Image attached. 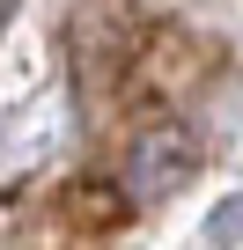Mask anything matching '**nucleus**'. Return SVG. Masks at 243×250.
Returning <instances> with one entry per match:
<instances>
[{
    "label": "nucleus",
    "instance_id": "obj_1",
    "mask_svg": "<svg viewBox=\"0 0 243 250\" xmlns=\"http://www.w3.org/2000/svg\"><path fill=\"white\" fill-rule=\"evenodd\" d=\"M192 162H199V147H192V133H184V125H148V133H133V140H126V155H118L103 177L118 184L126 213H140V206L170 199V191L192 177Z\"/></svg>",
    "mask_w": 243,
    "mask_h": 250
},
{
    "label": "nucleus",
    "instance_id": "obj_2",
    "mask_svg": "<svg viewBox=\"0 0 243 250\" xmlns=\"http://www.w3.org/2000/svg\"><path fill=\"white\" fill-rule=\"evenodd\" d=\"M59 213H66V221H81V228H118V221H126V199H118V184H110V177H88V184L59 191Z\"/></svg>",
    "mask_w": 243,
    "mask_h": 250
}]
</instances>
